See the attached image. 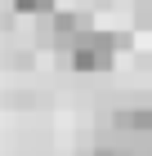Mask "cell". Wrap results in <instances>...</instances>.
Segmentation results:
<instances>
[{"instance_id":"obj_5","label":"cell","mask_w":152,"mask_h":156,"mask_svg":"<svg viewBox=\"0 0 152 156\" xmlns=\"http://www.w3.org/2000/svg\"><path fill=\"white\" fill-rule=\"evenodd\" d=\"M148 107H152V103H148Z\"/></svg>"},{"instance_id":"obj_4","label":"cell","mask_w":152,"mask_h":156,"mask_svg":"<svg viewBox=\"0 0 152 156\" xmlns=\"http://www.w3.org/2000/svg\"><path fill=\"white\" fill-rule=\"evenodd\" d=\"M134 23H139V27L152 23V0H134Z\"/></svg>"},{"instance_id":"obj_1","label":"cell","mask_w":152,"mask_h":156,"mask_svg":"<svg viewBox=\"0 0 152 156\" xmlns=\"http://www.w3.org/2000/svg\"><path fill=\"white\" fill-rule=\"evenodd\" d=\"M117 49H121V45H117V36H103V31H85V36L76 40V49L67 54V58H72V72H85V76L107 72Z\"/></svg>"},{"instance_id":"obj_2","label":"cell","mask_w":152,"mask_h":156,"mask_svg":"<svg viewBox=\"0 0 152 156\" xmlns=\"http://www.w3.org/2000/svg\"><path fill=\"white\" fill-rule=\"evenodd\" d=\"M90 27H85V13H54V23H49V31H45V40L54 49H76V40L85 36Z\"/></svg>"},{"instance_id":"obj_3","label":"cell","mask_w":152,"mask_h":156,"mask_svg":"<svg viewBox=\"0 0 152 156\" xmlns=\"http://www.w3.org/2000/svg\"><path fill=\"white\" fill-rule=\"evenodd\" d=\"M13 9L27 18H45V13H54V0H13Z\"/></svg>"}]
</instances>
